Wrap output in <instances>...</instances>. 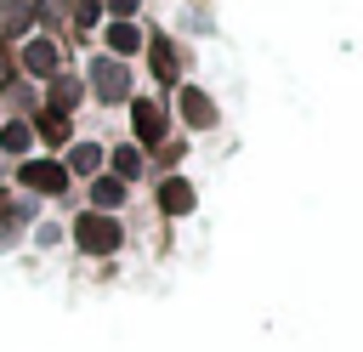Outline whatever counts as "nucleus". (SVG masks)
<instances>
[{"instance_id": "9b49d317", "label": "nucleus", "mask_w": 363, "mask_h": 352, "mask_svg": "<svg viewBox=\"0 0 363 352\" xmlns=\"http://www.w3.org/2000/svg\"><path fill=\"white\" fill-rule=\"evenodd\" d=\"M40 131H45L51 142H62V136H68V114H57V108H45V114H40Z\"/></svg>"}, {"instance_id": "2eb2a0df", "label": "nucleus", "mask_w": 363, "mask_h": 352, "mask_svg": "<svg viewBox=\"0 0 363 352\" xmlns=\"http://www.w3.org/2000/svg\"><path fill=\"white\" fill-rule=\"evenodd\" d=\"M96 165H102L96 148H74V170H96Z\"/></svg>"}, {"instance_id": "423d86ee", "label": "nucleus", "mask_w": 363, "mask_h": 352, "mask_svg": "<svg viewBox=\"0 0 363 352\" xmlns=\"http://www.w3.org/2000/svg\"><path fill=\"white\" fill-rule=\"evenodd\" d=\"M182 114H187L193 125H216V102H210L204 91H193V85L182 91Z\"/></svg>"}, {"instance_id": "f257e3e1", "label": "nucleus", "mask_w": 363, "mask_h": 352, "mask_svg": "<svg viewBox=\"0 0 363 352\" xmlns=\"http://www.w3.org/2000/svg\"><path fill=\"white\" fill-rule=\"evenodd\" d=\"M74 238H79V250H91V255H108V250H119V221L102 216V210H85V216L74 221Z\"/></svg>"}, {"instance_id": "4468645a", "label": "nucleus", "mask_w": 363, "mask_h": 352, "mask_svg": "<svg viewBox=\"0 0 363 352\" xmlns=\"http://www.w3.org/2000/svg\"><path fill=\"white\" fill-rule=\"evenodd\" d=\"M0 142H6L11 153H23V142H28V125H0Z\"/></svg>"}, {"instance_id": "f03ea898", "label": "nucleus", "mask_w": 363, "mask_h": 352, "mask_svg": "<svg viewBox=\"0 0 363 352\" xmlns=\"http://www.w3.org/2000/svg\"><path fill=\"white\" fill-rule=\"evenodd\" d=\"M23 187H40V193H62L68 187V170L57 159H28L23 165Z\"/></svg>"}, {"instance_id": "f3484780", "label": "nucleus", "mask_w": 363, "mask_h": 352, "mask_svg": "<svg viewBox=\"0 0 363 352\" xmlns=\"http://www.w3.org/2000/svg\"><path fill=\"white\" fill-rule=\"evenodd\" d=\"M113 11H119V17H130V11H136V0H113Z\"/></svg>"}, {"instance_id": "6e6552de", "label": "nucleus", "mask_w": 363, "mask_h": 352, "mask_svg": "<svg viewBox=\"0 0 363 352\" xmlns=\"http://www.w3.org/2000/svg\"><path fill=\"white\" fill-rule=\"evenodd\" d=\"M28 68H34V74H51V68H57V45H51V40H34V45H28Z\"/></svg>"}, {"instance_id": "7ed1b4c3", "label": "nucleus", "mask_w": 363, "mask_h": 352, "mask_svg": "<svg viewBox=\"0 0 363 352\" xmlns=\"http://www.w3.org/2000/svg\"><path fill=\"white\" fill-rule=\"evenodd\" d=\"M130 119H136V136H142L147 148H159V142H164V108H159V102H136V108H130Z\"/></svg>"}, {"instance_id": "dca6fc26", "label": "nucleus", "mask_w": 363, "mask_h": 352, "mask_svg": "<svg viewBox=\"0 0 363 352\" xmlns=\"http://www.w3.org/2000/svg\"><path fill=\"white\" fill-rule=\"evenodd\" d=\"M74 17H79V23H91V17H96V0H74Z\"/></svg>"}, {"instance_id": "20e7f679", "label": "nucleus", "mask_w": 363, "mask_h": 352, "mask_svg": "<svg viewBox=\"0 0 363 352\" xmlns=\"http://www.w3.org/2000/svg\"><path fill=\"white\" fill-rule=\"evenodd\" d=\"M91 79H96V91H102V97H108V102H113V97H125V91H130V74H125V68H119V62H96V68H91Z\"/></svg>"}, {"instance_id": "0eeeda50", "label": "nucleus", "mask_w": 363, "mask_h": 352, "mask_svg": "<svg viewBox=\"0 0 363 352\" xmlns=\"http://www.w3.org/2000/svg\"><path fill=\"white\" fill-rule=\"evenodd\" d=\"M74 102H79V79H68V74H57V79H51V108H57V114H68Z\"/></svg>"}, {"instance_id": "1a4fd4ad", "label": "nucleus", "mask_w": 363, "mask_h": 352, "mask_svg": "<svg viewBox=\"0 0 363 352\" xmlns=\"http://www.w3.org/2000/svg\"><path fill=\"white\" fill-rule=\"evenodd\" d=\"M153 74H159V79H176V51H170V40H153Z\"/></svg>"}, {"instance_id": "f8f14e48", "label": "nucleus", "mask_w": 363, "mask_h": 352, "mask_svg": "<svg viewBox=\"0 0 363 352\" xmlns=\"http://www.w3.org/2000/svg\"><path fill=\"white\" fill-rule=\"evenodd\" d=\"M108 45H113V51H136V28H130V23H113V28H108Z\"/></svg>"}, {"instance_id": "ddd939ff", "label": "nucleus", "mask_w": 363, "mask_h": 352, "mask_svg": "<svg viewBox=\"0 0 363 352\" xmlns=\"http://www.w3.org/2000/svg\"><path fill=\"white\" fill-rule=\"evenodd\" d=\"M113 170H119V176H136V170H142V153H136V148H119V153H113Z\"/></svg>"}, {"instance_id": "39448f33", "label": "nucleus", "mask_w": 363, "mask_h": 352, "mask_svg": "<svg viewBox=\"0 0 363 352\" xmlns=\"http://www.w3.org/2000/svg\"><path fill=\"white\" fill-rule=\"evenodd\" d=\"M159 204H164L170 216H187V210H193V187H187L182 176H170V182L159 187Z\"/></svg>"}, {"instance_id": "9d476101", "label": "nucleus", "mask_w": 363, "mask_h": 352, "mask_svg": "<svg viewBox=\"0 0 363 352\" xmlns=\"http://www.w3.org/2000/svg\"><path fill=\"white\" fill-rule=\"evenodd\" d=\"M91 193H96V204L108 210V204H119V199H125V182H119V176H102V182H96Z\"/></svg>"}]
</instances>
